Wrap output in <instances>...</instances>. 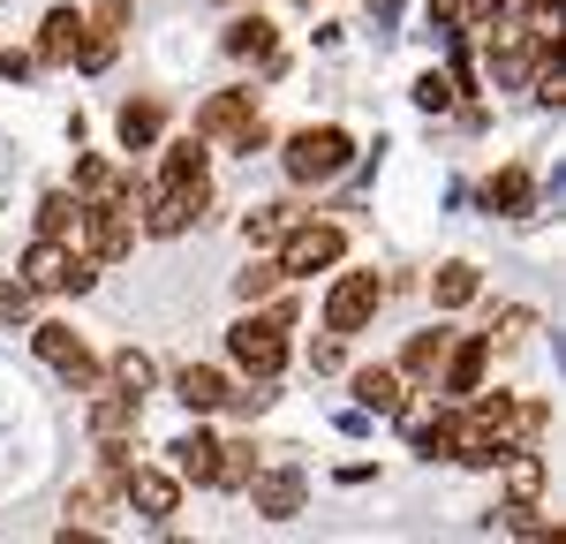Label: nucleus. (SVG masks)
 <instances>
[{"instance_id":"obj_1","label":"nucleus","mask_w":566,"mask_h":544,"mask_svg":"<svg viewBox=\"0 0 566 544\" xmlns=\"http://www.w3.org/2000/svg\"><path fill=\"white\" fill-rule=\"evenodd\" d=\"M197 136H205V144H227V151H264L272 129H264L258 91H212V98L197 106Z\"/></svg>"},{"instance_id":"obj_2","label":"nucleus","mask_w":566,"mask_h":544,"mask_svg":"<svg viewBox=\"0 0 566 544\" xmlns=\"http://www.w3.org/2000/svg\"><path fill=\"white\" fill-rule=\"evenodd\" d=\"M23 280H31V295H84L91 280H98V258L53 242V234H39V242L23 250Z\"/></svg>"},{"instance_id":"obj_3","label":"nucleus","mask_w":566,"mask_h":544,"mask_svg":"<svg viewBox=\"0 0 566 544\" xmlns=\"http://www.w3.org/2000/svg\"><path fill=\"white\" fill-rule=\"evenodd\" d=\"M348 159H355V136L348 129H333V122H325V129H295L287 136V151H280V167H287V181H340L348 175Z\"/></svg>"},{"instance_id":"obj_4","label":"nucleus","mask_w":566,"mask_h":544,"mask_svg":"<svg viewBox=\"0 0 566 544\" xmlns=\"http://www.w3.org/2000/svg\"><path fill=\"white\" fill-rule=\"evenodd\" d=\"M227 356L242 363L250 378H280V363H287V325L264 311V317H234L227 325Z\"/></svg>"},{"instance_id":"obj_5","label":"nucleus","mask_w":566,"mask_h":544,"mask_svg":"<svg viewBox=\"0 0 566 544\" xmlns=\"http://www.w3.org/2000/svg\"><path fill=\"white\" fill-rule=\"evenodd\" d=\"M205 205H212V181H151L144 189V234H181L189 220H205Z\"/></svg>"},{"instance_id":"obj_6","label":"nucleus","mask_w":566,"mask_h":544,"mask_svg":"<svg viewBox=\"0 0 566 544\" xmlns=\"http://www.w3.org/2000/svg\"><path fill=\"white\" fill-rule=\"evenodd\" d=\"M84 250L98 265H114V258L136 250V189L129 197H106V205H84Z\"/></svg>"},{"instance_id":"obj_7","label":"nucleus","mask_w":566,"mask_h":544,"mask_svg":"<svg viewBox=\"0 0 566 544\" xmlns=\"http://www.w3.org/2000/svg\"><path fill=\"white\" fill-rule=\"evenodd\" d=\"M378 303H386V280L378 272H340L333 280V295H325V333H363L370 317H378Z\"/></svg>"},{"instance_id":"obj_8","label":"nucleus","mask_w":566,"mask_h":544,"mask_svg":"<svg viewBox=\"0 0 566 544\" xmlns=\"http://www.w3.org/2000/svg\"><path fill=\"white\" fill-rule=\"evenodd\" d=\"M340 250H348V234L333 220H295L280 234V272H325L340 265Z\"/></svg>"},{"instance_id":"obj_9","label":"nucleus","mask_w":566,"mask_h":544,"mask_svg":"<svg viewBox=\"0 0 566 544\" xmlns=\"http://www.w3.org/2000/svg\"><path fill=\"white\" fill-rule=\"evenodd\" d=\"M31 348H39L61 378H76V386H106V370H98V356H91V341L76 325H31Z\"/></svg>"},{"instance_id":"obj_10","label":"nucleus","mask_w":566,"mask_h":544,"mask_svg":"<svg viewBox=\"0 0 566 544\" xmlns=\"http://www.w3.org/2000/svg\"><path fill=\"white\" fill-rule=\"evenodd\" d=\"M242 492H250V506H258L264 522H295V514H303V499H310V484H303V469H287V461H280V469H250V484H242Z\"/></svg>"},{"instance_id":"obj_11","label":"nucleus","mask_w":566,"mask_h":544,"mask_svg":"<svg viewBox=\"0 0 566 544\" xmlns=\"http://www.w3.org/2000/svg\"><path fill=\"white\" fill-rule=\"evenodd\" d=\"M483 370H491V341L469 333V341H446V363H438V386L431 394H453V401H469L483 386Z\"/></svg>"},{"instance_id":"obj_12","label":"nucleus","mask_w":566,"mask_h":544,"mask_svg":"<svg viewBox=\"0 0 566 544\" xmlns=\"http://www.w3.org/2000/svg\"><path fill=\"white\" fill-rule=\"evenodd\" d=\"M122 499H129L144 522H167L181 506V477L175 469H144V461H129V477H122Z\"/></svg>"},{"instance_id":"obj_13","label":"nucleus","mask_w":566,"mask_h":544,"mask_svg":"<svg viewBox=\"0 0 566 544\" xmlns=\"http://www.w3.org/2000/svg\"><path fill=\"white\" fill-rule=\"evenodd\" d=\"M348 386H355V408H363V416H400V408H408V378H400L392 363H370V370H355Z\"/></svg>"},{"instance_id":"obj_14","label":"nucleus","mask_w":566,"mask_h":544,"mask_svg":"<svg viewBox=\"0 0 566 544\" xmlns=\"http://www.w3.org/2000/svg\"><path fill=\"white\" fill-rule=\"evenodd\" d=\"M144 423V401L122 394V386H91V439H129Z\"/></svg>"},{"instance_id":"obj_15","label":"nucleus","mask_w":566,"mask_h":544,"mask_svg":"<svg viewBox=\"0 0 566 544\" xmlns=\"http://www.w3.org/2000/svg\"><path fill=\"white\" fill-rule=\"evenodd\" d=\"M227 53H234V61H258L264 76H280V31H272L264 15H234V23H227Z\"/></svg>"},{"instance_id":"obj_16","label":"nucleus","mask_w":566,"mask_h":544,"mask_svg":"<svg viewBox=\"0 0 566 544\" xmlns=\"http://www.w3.org/2000/svg\"><path fill=\"white\" fill-rule=\"evenodd\" d=\"M76 45H84V8H53V15L39 23V45H31V53H39L45 69H69Z\"/></svg>"},{"instance_id":"obj_17","label":"nucleus","mask_w":566,"mask_h":544,"mask_svg":"<svg viewBox=\"0 0 566 544\" xmlns=\"http://www.w3.org/2000/svg\"><path fill=\"white\" fill-rule=\"evenodd\" d=\"M39 234L69 242V250H84V197H76V189H45V197H39Z\"/></svg>"},{"instance_id":"obj_18","label":"nucleus","mask_w":566,"mask_h":544,"mask_svg":"<svg viewBox=\"0 0 566 544\" xmlns=\"http://www.w3.org/2000/svg\"><path fill=\"white\" fill-rule=\"evenodd\" d=\"M175 401L189 408V416H212V408H227V378H219L212 363H181L175 370Z\"/></svg>"},{"instance_id":"obj_19","label":"nucleus","mask_w":566,"mask_h":544,"mask_svg":"<svg viewBox=\"0 0 566 544\" xmlns=\"http://www.w3.org/2000/svg\"><path fill=\"white\" fill-rule=\"evenodd\" d=\"M446 341H453V333H416V341L400 348L392 370H400L408 386H423V394H431V386H438V363H446Z\"/></svg>"},{"instance_id":"obj_20","label":"nucleus","mask_w":566,"mask_h":544,"mask_svg":"<svg viewBox=\"0 0 566 544\" xmlns=\"http://www.w3.org/2000/svg\"><path fill=\"white\" fill-rule=\"evenodd\" d=\"M167 453H175V477H181V484H212V461H219L212 431H181Z\"/></svg>"},{"instance_id":"obj_21","label":"nucleus","mask_w":566,"mask_h":544,"mask_svg":"<svg viewBox=\"0 0 566 544\" xmlns=\"http://www.w3.org/2000/svg\"><path fill=\"white\" fill-rule=\"evenodd\" d=\"M114 129H122L129 151H144V144H159V129H167V106H159V98H129V106L114 114Z\"/></svg>"},{"instance_id":"obj_22","label":"nucleus","mask_w":566,"mask_h":544,"mask_svg":"<svg viewBox=\"0 0 566 544\" xmlns=\"http://www.w3.org/2000/svg\"><path fill=\"white\" fill-rule=\"evenodd\" d=\"M408 447L423 461H453V408H431V416H408Z\"/></svg>"},{"instance_id":"obj_23","label":"nucleus","mask_w":566,"mask_h":544,"mask_svg":"<svg viewBox=\"0 0 566 544\" xmlns=\"http://www.w3.org/2000/svg\"><path fill=\"white\" fill-rule=\"evenodd\" d=\"M76 197H84V205H106V197H129V175H122L114 159H98V151H91V159H76Z\"/></svg>"},{"instance_id":"obj_24","label":"nucleus","mask_w":566,"mask_h":544,"mask_svg":"<svg viewBox=\"0 0 566 544\" xmlns=\"http://www.w3.org/2000/svg\"><path fill=\"white\" fill-rule=\"evenodd\" d=\"M476 287H483V280H476V265H469V258H453V265L431 272V303H438V311H461Z\"/></svg>"},{"instance_id":"obj_25","label":"nucleus","mask_w":566,"mask_h":544,"mask_svg":"<svg viewBox=\"0 0 566 544\" xmlns=\"http://www.w3.org/2000/svg\"><path fill=\"white\" fill-rule=\"evenodd\" d=\"M250 469H258V447H250V439H227L219 461H212V492H242V484H250Z\"/></svg>"},{"instance_id":"obj_26","label":"nucleus","mask_w":566,"mask_h":544,"mask_svg":"<svg viewBox=\"0 0 566 544\" xmlns=\"http://www.w3.org/2000/svg\"><path fill=\"white\" fill-rule=\"evenodd\" d=\"M528 197H536V189H528L522 167H506V175H491V181H483V205H491V212H506V220H522V212H528Z\"/></svg>"},{"instance_id":"obj_27","label":"nucleus","mask_w":566,"mask_h":544,"mask_svg":"<svg viewBox=\"0 0 566 544\" xmlns=\"http://www.w3.org/2000/svg\"><path fill=\"white\" fill-rule=\"evenodd\" d=\"M295 220H303L295 205H258V212L242 220V242H250V250H272V242H280V234H287Z\"/></svg>"},{"instance_id":"obj_28","label":"nucleus","mask_w":566,"mask_h":544,"mask_svg":"<svg viewBox=\"0 0 566 544\" xmlns=\"http://www.w3.org/2000/svg\"><path fill=\"white\" fill-rule=\"evenodd\" d=\"M205 175V136L189 129L181 144H167V159H159V181H197Z\"/></svg>"},{"instance_id":"obj_29","label":"nucleus","mask_w":566,"mask_h":544,"mask_svg":"<svg viewBox=\"0 0 566 544\" xmlns=\"http://www.w3.org/2000/svg\"><path fill=\"white\" fill-rule=\"evenodd\" d=\"M151 378H159V370H151L144 348H122V356L106 363V386H122V394H136V401H144V386H151Z\"/></svg>"},{"instance_id":"obj_30","label":"nucleus","mask_w":566,"mask_h":544,"mask_svg":"<svg viewBox=\"0 0 566 544\" xmlns=\"http://www.w3.org/2000/svg\"><path fill=\"white\" fill-rule=\"evenodd\" d=\"M499 461H506V492H514V499H536V492H544V461H536L528 447H506Z\"/></svg>"},{"instance_id":"obj_31","label":"nucleus","mask_w":566,"mask_h":544,"mask_svg":"<svg viewBox=\"0 0 566 544\" xmlns=\"http://www.w3.org/2000/svg\"><path fill=\"white\" fill-rule=\"evenodd\" d=\"M280 280H287V272H280V265H250V272H242V280H234V295H242V303H264V295H272Z\"/></svg>"},{"instance_id":"obj_32","label":"nucleus","mask_w":566,"mask_h":544,"mask_svg":"<svg viewBox=\"0 0 566 544\" xmlns=\"http://www.w3.org/2000/svg\"><path fill=\"white\" fill-rule=\"evenodd\" d=\"M416 106H431V114H446V106H453V76H446V69H431V76H416Z\"/></svg>"},{"instance_id":"obj_33","label":"nucleus","mask_w":566,"mask_h":544,"mask_svg":"<svg viewBox=\"0 0 566 544\" xmlns=\"http://www.w3.org/2000/svg\"><path fill=\"white\" fill-rule=\"evenodd\" d=\"M0 317H8V325L31 317V280H0Z\"/></svg>"},{"instance_id":"obj_34","label":"nucleus","mask_w":566,"mask_h":544,"mask_svg":"<svg viewBox=\"0 0 566 544\" xmlns=\"http://www.w3.org/2000/svg\"><path fill=\"white\" fill-rule=\"evenodd\" d=\"M528 325H536L528 311H499V317H491V333H483V341H491V348H506V341H522Z\"/></svg>"},{"instance_id":"obj_35","label":"nucleus","mask_w":566,"mask_h":544,"mask_svg":"<svg viewBox=\"0 0 566 544\" xmlns=\"http://www.w3.org/2000/svg\"><path fill=\"white\" fill-rule=\"evenodd\" d=\"M340 333H333V341H317V348H310V370H317V378H333V370H340Z\"/></svg>"},{"instance_id":"obj_36","label":"nucleus","mask_w":566,"mask_h":544,"mask_svg":"<svg viewBox=\"0 0 566 544\" xmlns=\"http://www.w3.org/2000/svg\"><path fill=\"white\" fill-rule=\"evenodd\" d=\"M31 69H39V53H23V45H8V53H0V76H8V84H23Z\"/></svg>"}]
</instances>
